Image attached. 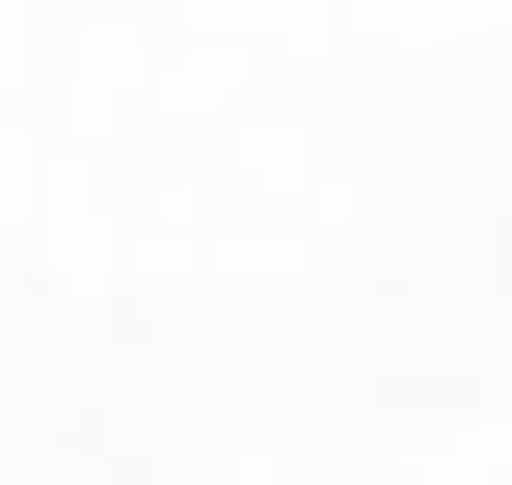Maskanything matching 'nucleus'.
<instances>
[]
</instances>
